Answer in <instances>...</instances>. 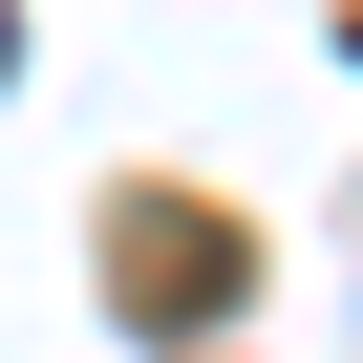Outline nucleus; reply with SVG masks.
<instances>
[{
  "label": "nucleus",
  "mask_w": 363,
  "mask_h": 363,
  "mask_svg": "<svg viewBox=\"0 0 363 363\" xmlns=\"http://www.w3.org/2000/svg\"><path fill=\"white\" fill-rule=\"evenodd\" d=\"M0 65H22V22H0Z\"/></svg>",
  "instance_id": "nucleus-1"
}]
</instances>
